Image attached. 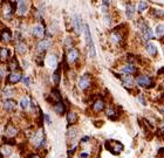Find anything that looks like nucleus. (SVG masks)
I'll list each match as a JSON object with an SVG mask.
<instances>
[{"label": "nucleus", "instance_id": "1", "mask_svg": "<svg viewBox=\"0 0 164 158\" xmlns=\"http://www.w3.org/2000/svg\"><path fill=\"white\" fill-rule=\"evenodd\" d=\"M137 27H138V30L141 32V37L143 41H149V40L152 39L154 33H152V30H150L149 25L145 21H143L142 19H140L138 23H137Z\"/></svg>", "mask_w": 164, "mask_h": 158}, {"label": "nucleus", "instance_id": "2", "mask_svg": "<svg viewBox=\"0 0 164 158\" xmlns=\"http://www.w3.org/2000/svg\"><path fill=\"white\" fill-rule=\"evenodd\" d=\"M16 9V2L13 1H7V2H2L1 4V14L5 19H12L14 12Z\"/></svg>", "mask_w": 164, "mask_h": 158}, {"label": "nucleus", "instance_id": "3", "mask_svg": "<svg viewBox=\"0 0 164 158\" xmlns=\"http://www.w3.org/2000/svg\"><path fill=\"white\" fill-rule=\"evenodd\" d=\"M105 149L108 151H110L112 155H119L122 151L124 150V145L119 141L110 139V141L105 142Z\"/></svg>", "mask_w": 164, "mask_h": 158}, {"label": "nucleus", "instance_id": "4", "mask_svg": "<svg viewBox=\"0 0 164 158\" xmlns=\"http://www.w3.org/2000/svg\"><path fill=\"white\" fill-rule=\"evenodd\" d=\"M30 141H32V143L33 145L37 148V149H40V148H42L44 145H45V135H44V131H42V129H39L37 131L35 132H33L32 134V137H30Z\"/></svg>", "mask_w": 164, "mask_h": 158}, {"label": "nucleus", "instance_id": "5", "mask_svg": "<svg viewBox=\"0 0 164 158\" xmlns=\"http://www.w3.org/2000/svg\"><path fill=\"white\" fill-rule=\"evenodd\" d=\"M135 82L143 88H152L155 86V81L150 75H138L135 79Z\"/></svg>", "mask_w": 164, "mask_h": 158}, {"label": "nucleus", "instance_id": "6", "mask_svg": "<svg viewBox=\"0 0 164 158\" xmlns=\"http://www.w3.org/2000/svg\"><path fill=\"white\" fill-rule=\"evenodd\" d=\"M84 35H86V41H87V45H88V51H89L90 58H95L96 52H95V46L93 42V39H91V34H90L89 26L88 25H84Z\"/></svg>", "mask_w": 164, "mask_h": 158}, {"label": "nucleus", "instance_id": "7", "mask_svg": "<svg viewBox=\"0 0 164 158\" xmlns=\"http://www.w3.org/2000/svg\"><path fill=\"white\" fill-rule=\"evenodd\" d=\"M79 88L81 90H87L91 87V76L89 74H83L79 79Z\"/></svg>", "mask_w": 164, "mask_h": 158}, {"label": "nucleus", "instance_id": "8", "mask_svg": "<svg viewBox=\"0 0 164 158\" xmlns=\"http://www.w3.org/2000/svg\"><path fill=\"white\" fill-rule=\"evenodd\" d=\"M79 58H80V52H79V49H76L75 47H72V48L68 49L66 60H67V62L69 65L75 63L76 61L79 60Z\"/></svg>", "mask_w": 164, "mask_h": 158}, {"label": "nucleus", "instance_id": "9", "mask_svg": "<svg viewBox=\"0 0 164 158\" xmlns=\"http://www.w3.org/2000/svg\"><path fill=\"white\" fill-rule=\"evenodd\" d=\"M45 27L41 25V23H37V25H34L33 27H32V35L33 37H35L37 39H41L45 37Z\"/></svg>", "mask_w": 164, "mask_h": 158}, {"label": "nucleus", "instance_id": "10", "mask_svg": "<svg viewBox=\"0 0 164 158\" xmlns=\"http://www.w3.org/2000/svg\"><path fill=\"white\" fill-rule=\"evenodd\" d=\"M30 9V4L27 1H18L16 2V13L20 16H23L25 14H27Z\"/></svg>", "mask_w": 164, "mask_h": 158}, {"label": "nucleus", "instance_id": "11", "mask_svg": "<svg viewBox=\"0 0 164 158\" xmlns=\"http://www.w3.org/2000/svg\"><path fill=\"white\" fill-rule=\"evenodd\" d=\"M51 46H52V41H51V40H48V39H42V40H40V41L37 42V49L41 53V54H44V53L47 52V51L51 48Z\"/></svg>", "mask_w": 164, "mask_h": 158}, {"label": "nucleus", "instance_id": "12", "mask_svg": "<svg viewBox=\"0 0 164 158\" xmlns=\"http://www.w3.org/2000/svg\"><path fill=\"white\" fill-rule=\"evenodd\" d=\"M21 79H23V75H21V73H20L19 70L12 72V73H9V74L7 75L6 83H7V84H15V83L19 82Z\"/></svg>", "mask_w": 164, "mask_h": 158}, {"label": "nucleus", "instance_id": "13", "mask_svg": "<svg viewBox=\"0 0 164 158\" xmlns=\"http://www.w3.org/2000/svg\"><path fill=\"white\" fill-rule=\"evenodd\" d=\"M117 77H119L123 87H126V88H133L135 86V83H136L135 79L131 75H119Z\"/></svg>", "mask_w": 164, "mask_h": 158}, {"label": "nucleus", "instance_id": "14", "mask_svg": "<svg viewBox=\"0 0 164 158\" xmlns=\"http://www.w3.org/2000/svg\"><path fill=\"white\" fill-rule=\"evenodd\" d=\"M121 72L123 73V75H133L137 72V68L135 67V65L128 62V63H124L121 67Z\"/></svg>", "mask_w": 164, "mask_h": 158}, {"label": "nucleus", "instance_id": "15", "mask_svg": "<svg viewBox=\"0 0 164 158\" xmlns=\"http://www.w3.org/2000/svg\"><path fill=\"white\" fill-rule=\"evenodd\" d=\"M144 49H145V52L147 54L151 56V58H157V47L155 44H152V42H145V45H144Z\"/></svg>", "mask_w": 164, "mask_h": 158}, {"label": "nucleus", "instance_id": "16", "mask_svg": "<svg viewBox=\"0 0 164 158\" xmlns=\"http://www.w3.org/2000/svg\"><path fill=\"white\" fill-rule=\"evenodd\" d=\"M18 128L15 127L13 123H8L7 125L5 127V135L9 137V138H13L15 136L18 135Z\"/></svg>", "mask_w": 164, "mask_h": 158}, {"label": "nucleus", "instance_id": "17", "mask_svg": "<svg viewBox=\"0 0 164 158\" xmlns=\"http://www.w3.org/2000/svg\"><path fill=\"white\" fill-rule=\"evenodd\" d=\"M15 52L18 53L19 55L27 54V52H28V46H27V44H25V41L16 42V45H15Z\"/></svg>", "mask_w": 164, "mask_h": 158}, {"label": "nucleus", "instance_id": "18", "mask_svg": "<svg viewBox=\"0 0 164 158\" xmlns=\"http://www.w3.org/2000/svg\"><path fill=\"white\" fill-rule=\"evenodd\" d=\"M93 111L94 113H101L103 109L105 108V103L102 98H97L96 101L93 103Z\"/></svg>", "mask_w": 164, "mask_h": 158}, {"label": "nucleus", "instance_id": "19", "mask_svg": "<svg viewBox=\"0 0 164 158\" xmlns=\"http://www.w3.org/2000/svg\"><path fill=\"white\" fill-rule=\"evenodd\" d=\"M11 40H12V33L8 28H5L0 33V41L4 44H8V42H11Z\"/></svg>", "mask_w": 164, "mask_h": 158}, {"label": "nucleus", "instance_id": "20", "mask_svg": "<svg viewBox=\"0 0 164 158\" xmlns=\"http://www.w3.org/2000/svg\"><path fill=\"white\" fill-rule=\"evenodd\" d=\"M73 26H74L75 30L77 34H80L82 30V20H81V16L77 14H75L73 16Z\"/></svg>", "mask_w": 164, "mask_h": 158}, {"label": "nucleus", "instance_id": "21", "mask_svg": "<svg viewBox=\"0 0 164 158\" xmlns=\"http://www.w3.org/2000/svg\"><path fill=\"white\" fill-rule=\"evenodd\" d=\"M16 101L15 100H5V102H4V109L6 110V111H13L15 108H16Z\"/></svg>", "mask_w": 164, "mask_h": 158}, {"label": "nucleus", "instance_id": "22", "mask_svg": "<svg viewBox=\"0 0 164 158\" xmlns=\"http://www.w3.org/2000/svg\"><path fill=\"white\" fill-rule=\"evenodd\" d=\"M53 110L58 114V115H63L65 111H66V105H65V103L62 101H60V102H58V103H55V104L53 105Z\"/></svg>", "mask_w": 164, "mask_h": 158}, {"label": "nucleus", "instance_id": "23", "mask_svg": "<svg viewBox=\"0 0 164 158\" xmlns=\"http://www.w3.org/2000/svg\"><path fill=\"white\" fill-rule=\"evenodd\" d=\"M9 61V51L6 47H1L0 48V62H7Z\"/></svg>", "mask_w": 164, "mask_h": 158}, {"label": "nucleus", "instance_id": "24", "mask_svg": "<svg viewBox=\"0 0 164 158\" xmlns=\"http://www.w3.org/2000/svg\"><path fill=\"white\" fill-rule=\"evenodd\" d=\"M61 67H62V66H58L56 69L54 70V73H53L52 80L55 86H59L60 80H61Z\"/></svg>", "mask_w": 164, "mask_h": 158}, {"label": "nucleus", "instance_id": "25", "mask_svg": "<svg viewBox=\"0 0 164 158\" xmlns=\"http://www.w3.org/2000/svg\"><path fill=\"white\" fill-rule=\"evenodd\" d=\"M77 121H79V116H77V114L75 113V111H69V113L67 114V122L69 125L76 124Z\"/></svg>", "mask_w": 164, "mask_h": 158}, {"label": "nucleus", "instance_id": "26", "mask_svg": "<svg viewBox=\"0 0 164 158\" xmlns=\"http://www.w3.org/2000/svg\"><path fill=\"white\" fill-rule=\"evenodd\" d=\"M15 95V89L11 88V87H6L2 89V96L6 100H12V97Z\"/></svg>", "mask_w": 164, "mask_h": 158}, {"label": "nucleus", "instance_id": "27", "mask_svg": "<svg viewBox=\"0 0 164 158\" xmlns=\"http://www.w3.org/2000/svg\"><path fill=\"white\" fill-rule=\"evenodd\" d=\"M0 153L2 157H8L12 155V148L8 145V144H4L1 148H0Z\"/></svg>", "mask_w": 164, "mask_h": 158}, {"label": "nucleus", "instance_id": "28", "mask_svg": "<svg viewBox=\"0 0 164 158\" xmlns=\"http://www.w3.org/2000/svg\"><path fill=\"white\" fill-rule=\"evenodd\" d=\"M46 61H47V65L51 68H55L58 66V58H56V55H54V54L48 55V58L46 59Z\"/></svg>", "mask_w": 164, "mask_h": 158}, {"label": "nucleus", "instance_id": "29", "mask_svg": "<svg viewBox=\"0 0 164 158\" xmlns=\"http://www.w3.org/2000/svg\"><path fill=\"white\" fill-rule=\"evenodd\" d=\"M155 35H156L157 39H161L164 37V25L163 23H158L156 25V27H155Z\"/></svg>", "mask_w": 164, "mask_h": 158}, {"label": "nucleus", "instance_id": "30", "mask_svg": "<svg viewBox=\"0 0 164 158\" xmlns=\"http://www.w3.org/2000/svg\"><path fill=\"white\" fill-rule=\"evenodd\" d=\"M18 68H19V62H18V60L15 58H12L11 60L8 61V69L12 73V72H16Z\"/></svg>", "mask_w": 164, "mask_h": 158}, {"label": "nucleus", "instance_id": "31", "mask_svg": "<svg viewBox=\"0 0 164 158\" xmlns=\"http://www.w3.org/2000/svg\"><path fill=\"white\" fill-rule=\"evenodd\" d=\"M126 14L129 20H131L135 15V6L133 4H128L127 7H126Z\"/></svg>", "mask_w": 164, "mask_h": 158}, {"label": "nucleus", "instance_id": "32", "mask_svg": "<svg viewBox=\"0 0 164 158\" xmlns=\"http://www.w3.org/2000/svg\"><path fill=\"white\" fill-rule=\"evenodd\" d=\"M19 104H20V107H21V109H27L28 107H30V98L27 97V96H23V97H21V100H20V102H19Z\"/></svg>", "mask_w": 164, "mask_h": 158}, {"label": "nucleus", "instance_id": "33", "mask_svg": "<svg viewBox=\"0 0 164 158\" xmlns=\"http://www.w3.org/2000/svg\"><path fill=\"white\" fill-rule=\"evenodd\" d=\"M149 7V4L147 2V1H140L138 2V5H137V11L140 12V13H143L144 11H147Z\"/></svg>", "mask_w": 164, "mask_h": 158}, {"label": "nucleus", "instance_id": "34", "mask_svg": "<svg viewBox=\"0 0 164 158\" xmlns=\"http://www.w3.org/2000/svg\"><path fill=\"white\" fill-rule=\"evenodd\" d=\"M152 15L157 18V19H163L164 18V11L159 9V8H154L152 9Z\"/></svg>", "mask_w": 164, "mask_h": 158}, {"label": "nucleus", "instance_id": "35", "mask_svg": "<svg viewBox=\"0 0 164 158\" xmlns=\"http://www.w3.org/2000/svg\"><path fill=\"white\" fill-rule=\"evenodd\" d=\"M105 114H107V116H108L110 120H116V118H117V113H116L112 108H108Z\"/></svg>", "mask_w": 164, "mask_h": 158}, {"label": "nucleus", "instance_id": "36", "mask_svg": "<svg viewBox=\"0 0 164 158\" xmlns=\"http://www.w3.org/2000/svg\"><path fill=\"white\" fill-rule=\"evenodd\" d=\"M137 101H138L142 105H147V100H145V97H144V95H143V94L137 95Z\"/></svg>", "mask_w": 164, "mask_h": 158}, {"label": "nucleus", "instance_id": "37", "mask_svg": "<svg viewBox=\"0 0 164 158\" xmlns=\"http://www.w3.org/2000/svg\"><path fill=\"white\" fill-rule=\"evenodd\" d=\"M23 84L26 86V87H28L30 86V79L26 76V77H23Z\"/></svg>", "mask_w": 164, "mask_h": 158}, {"label": "nucleus", "instance_id": "38", "mask_svg": "<svg viewBox=\"0 0 164 158\" xmlns=\"http://www.w3.org/2000/svg\"><path fill=\"white\" fill-rule=\"evenodd\" d=\"M159 132L164 134V122H162V123H161V127H159Z\"/></svg>", "mask_w": 164, "mask_h": 158}, {"label": "nucleus", "instance_id": "39", "mask_svg": "<svg viewBox=\"0 0 164 158\" xmlns=\"http://www.w3.org/2000/svg\"><path fill=\"white\" fill-rule=\"evenodd\" d=\"M2 77H4V73H2V70L0 69V81L2 80Z\"/></svg>", "mask_w": 164, "mask_h": 158}]
</instances>
